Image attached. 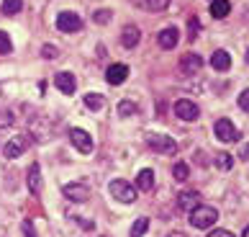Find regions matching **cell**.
<instances>
[{
  "instance_id": "obj_5",
  "label": "cell",
  "mask_w": 249,
  "mask_h": 237,
  "mask_svg": "<svg viewBox=\"0 0 249 237\" xmlns=\"http://www.w3.org/2000/svg\"><path fill=\"white\" fill-rule=\"evenodd\" d=\"M175 116L180 118V121H196L200 116V108L196 101H188V98H182V101L175 103Z\"/></svg>"
},
{
  "instance_id": "obj_24",
  "label": "cell",
  "mask_w": 249,
  "mask_h": 237,
  "mask_svg": "<svg viewBox=\"0 0 249 237\" xmlns=\"http://www.w3.org/2000/svg\"><path fill=\"white\" fill-rule=\"evenodd\" d=\"M149 230V219L146 217H139V219L134 222V227H131V235L128 237H144V232Z\"/></svg>"
},
{
  "instance_id": "obj_13",
  "label": "cell",
  "mask_w": 249,
  "mask_h": 237,
  "mask_svg": "<svg viewBox=\"0 0 249 237\" xmlns=\"http://www.w3.org/2000/svg\"><path fill=\"white\" fill-rule=\"evenodd\" d=\"M142 39V31H139V26H134V23H126L124 26V31H121V44L126 49H134L136 44H139Z\"/></svg>"
},
{
  "instance_id": "obj_20",
  "label": "cell",
  "mask_w": 249,
  "mask_h": 237,
  "mask_svg": "<svg viewBox=\"0 0 249 237\" xmlns=\"http://www.w3.org/2000/svg\"><path fill=\"white\" fill-rule=\"evenodd\" d=\"M136 5H142L144 11H152V13H162L170 8V0H134Z\"/></svg>"
},
{
  "instance_id": "obj_32",
  "label": "cell",
  "mask_w": 249,
  "mask_h": 237,
  "mask_svg": "<svg viewBox=\"0 0 249 237\" xmlns=\"http://www.w3.org/2000/svg\"><path fill=\"white\" fill-rule=\"evenodd\" d=\"M239 108H242V111H247V114H249V88H247V90H242V93H239Z\"/></svg>"
},
{
  "instance_id": "obj_14",
  "label": "cell",
  "mask_w": 249,
  "mask_h": 237,
  "mask_svg": "<svg viewBox=\"0 0 249 237\" xmlns=\"http://www.w3.org/2000/svg\"><path fill=\"white\" fill-rule=\"evenodd\" d=\"M26 183H29V191L34 196H41V168H39V162H31L29 176H26Z\"/></svg>"
},
{
  "instance_id": "obj_36",
  "label": "cell",
  "mask_w": 249,
  "mask_h": 237,
  "mask_svg": "<svg viewBox=\"0 0 249 237\" xmlns=\"http://www.w3.org/2000/svg\"><path fill=\"white\" fill-rule=\"evenodd\" d=\"M239 158H242V160H249V144H244V147H242V152H239Z\"/></svg>"
},
{
  "instance_id": "obj_18",
  "label": "cell",
  "mask_w": 249,
  "mask_h": 237,
  "mask_svg": "<svg viewBox=\"0 0 249 237\" xmlns=\"http://www.w3.org/2000/svg\"><path fill=\"white\" fill-rule=\"evenodd\" d=\"M154 188V173L149 170V168H144V170H139V176H136V191H152Z\"/></svg>"
},
{
  "instance_id": "obj_10",
  "label": "cell",
  "mask_w": 249,
  "mask_h": 237,
  "mask_svg": "<svg viewBox=\"0 0 249 237\" xmlns=\"http://www.w3.org/2000/svg\"><path fill=\"white\" fill-rule=\"evenodd\" d=\"M180 41V31L175 29V26H167V29H162L157 34V44H160L162 49H175Z\"/></svg>"
},
{
  "instance_id": "obj_28",
  "label": "cell",
  "mask_w": 249,
  "mask_h": 237,
  "mask_svg": "<svg viewBox=\"0 0 249 237\" xmlns=\"http://www.w3.org/2000/svg\"><path fill=\"white\" fill-rule=\"evenodd\" d=\"M13 52V41L5 31H0V54H11Z\"/></svg>"
},
{
  "instance_id": "obj_39",
  "label": "cell",
  "mask_w": 249,
  "mask_h": 237,
  "mask_svg": "<svg viewBox=\"0 0 249 237\" xmlns=\"http://www.w3.org/2000/svg\"><path fill=\"white\" fill-rule=\"evenodd\" d=\"M247 62H249V49H247Z\"/></svg>"
},
{
  "instance_id": "obj_37",
  "label": "cell",
  "mask_w": 249,
  "mask_h": 237,
  "mask_svg": "<svg viewBox=\"0 0 249 237\" xmlns=\"http://www.w3.org/2000/svg\"><path fill=\"white\" fill-rule=\"evenodd\" d=\"M167 237H185V235H182V232H172V235H167Z\"/></svg>"
},
{
  "instance_id": "obj_27",
  "label": "cell",
  "mask_w": 249,
  "mask_h": 237,
  "mask_svg": "<svg viewBox=\"0 0 249 237\" xmlns=\"http://www.w3.org/2000/svg\"><path fill=\"white\" fill-rule=\"evenodd\" d=\"M198 34H200V21L193 16V18H188V36H190V41L198 39Z\"/></svg>"
},
{
  "instance_id": "obj_23",
  "label": "cell",
  "mask_w": 249,
  "mask_h": 237,
  "mask_svg": "<svg viewBox=\"0 0 249 237\" xmlns=\"http://www.w3.org/2000/svg\"><path fill=\"white\" fill-rule=\"evenodd\" d=\"M136 111H139V106H136L131 98H124V101L118 103V116H134Z\"/></svg>"
},
{
  "instance_id": "obj_29",
  "label": "cell",
  "mask_w": 249,
  "mask_h": 237,
  "mask_svg": "<svg viewBox=\"0 0 249 237\" xmlns=\"http://www.w3.org/2000/svg\"><path fill=\"white\" fill-rule=\"evenodd\" d=\"M13 124H16L13 114L8 111V108H0V126H3V129H8V126H13Z\"/></svg>"
},
{
  "instance_id": "obj_11",
  "label": "cell",
  "mask_w": 249,
  "mask_h": 237,
  "mask_svg": "<svg viewBox=\"0 0 249 237\" xmlns=\"http://www.w3.org/2000/svg\"><path fill=\"white\" fill-rule=\"evenodd\" d=\"M200 67H203L200 54H196V52L182 54V59H180V70L185 72V75H196V72H200Z\"/></svg>"
},
{
  "instance_id": "obj_9",
  "label": "cell",
  "mask_w": 249,
  "mask_h": 237,
  "mask_svg": "<svg viewBox=\"0 0 249 237\" xmlns=\"http://www.w3.org/2000/svg\"><path fill=\"white\" fill-rule=\"evenodd\" d=\"M57 29L64 31V34H75L82 29V18L77 13H70V11H64L57 16Z\"/></svg>"
},
{
  "instance_id": "obj_7",
  "label": "cell",
  "mask_w": 249,
  "mask_h": 237,
  "mask_svg": "<svg viewBox=\"0 0 249 237\" xmlns=\"http://www.w3.org/2000/svg\"><path fill=\"white\" fill-rule=\"evenodd\" d=\"M62 194L70 198V201H75V204H85L88 198H90V188L85 183H64L62 186Z\"/></svg>"
},
{
  "instance_id": "obj_19",
  "label": "cell",
  "mask_w": 249,
  "mask_h": 237,
  "mask_svg": "<svg viewBox=\"0 0 249 237\" xmlns=\"http://www.w3.org/2000/svg\"><path fill=\"white\" fill-rule=\"evenodd\" d=\"M229 11H231V3H229V0H211V5H208V13L213 18H226Z\"/></svg>"
},
{
  "instance_id": "obj_26",
  "label": "cell",
  "mask_w": 249,
  "mask_h": 237,
  "mask_svg": "<svg viewBox=\"0 0 249 237\" xmlns=\"http://www.w3.org/2000/svg\"><path fill=\"white\" fill-rule=\"evenodd\" d=\"M172 176H175V180H188V176H190V168L185 165V162H175V168H172Z\"/></svg>"
},
{
  "instance_id": "obj_30",
  "label": "cell",
  "mask_w": 249,
  "mask_h": 237,
  "mask_svg": "<svg viewBox=\"0 0 249 237\" xmlns=\"http://www.w3.org/2000/svg\"><path fill=\"white\" fill-rule=\"evenodd\" d=\"M41 57L44 59H57L59 57V49L52 47V44H44V47H41Z\"/></svg>"
},
{
  "instance_id": "obj_25",
  "label": "cell",
  "mask_w": 249,
  "mask_h": 237,
  "mask_svg": "<svg viewBox=\"0 0 249 237\" xmlns=\"http://www.w3.org/2000/svg\"><path fill=\"white\" fill-rule=\"evenodd\" d=\"M216 165L221 168V170H231L234 168V158L229 152H218L216 155Z\"/></svg>"
},
{
  "instance_id": "obj_17",
  "label": "cell",
  "mask_w": 249,
  "mask_h": 237,
  "mask_svg": "<svg viewBox=\"0 0 249 237\" xmlns=\"http://www.w3.org/2000/svg\"><path fill=\"white\" fill-rule=\"evenodd\" d=\"M106 78H108L110 85H121L124 80L128 78V67L126 65H110L108 72H106Z\"/></svg>"
},
{
  "instance_id": "obj_2",
  "label": "cell",
  "mask_w": 249,
  "mask_h": 237,
  "mask_svg": "<svg viewBox=\"0 0 249 237\" xmlns=\"http://www.w3.org/2000/svg\"><path fill=\"white\" fill-rule=\"evenodd\" d=\"M108 191H110V196H113L116 201H121V204H134V201H136V186H131V183H128V180H124V178L110 180Z\"/></svg>"
},
{
  "instance_id": "obj_31",
  "label": "cell",
  "mask_w": 249,
  "mask_h": 237,
  "mask_svg": "<svg viewBox=\"0 0 249 237\" xmlns=\"http://www.w3.org/2000/svg\"><path fill=\"white\" fill-rule=\"evenodd\" d=\"M95 23H100V26H106L108 21H110V18H113V13H110V11H106V8H103V11H95Z\"/></svg>"
},
{
  "instance_id": "obj_12",
  "label": "cell",
  "mask_w": 249,
  "mask_h": 237,
  "mask_svg": "<svg viewBox=\"0 0 249 237\" xmlns=\"http://www.w3.org/2000/svg\"><path fill=\"white\" fill-rule=\"evenodd\" d=\"M54 85H57L64 96H72L77 90V80L72 72H57V78H54Z\"/></svg>"
},
{
  "instance_id": "obj_33",
  "label": "cell",
  "mask_w": 249,
  "mask_h": 237,
  "mask_svg": "<svg viewBox=\"0 0 249 237\" xmlns=\"http://www.w3.org/2000/svg\"><path fill=\"white\" fill-rule=\"evenodd\" d=\"M21 230H23V237H36V230H34V222L31 219H26L21 224Z\"/></svg>"
},
{
  "instance_id": "obj_15",
  "label": "cell",
  "mask_w": 249,
  "mask_h": 237,
  "mask_svg": "<svg viewBox=\"0 0 249 237\" xmlns=\"http://www.w3.org/2000/svg\"><path fill=\"white\" fill-rule=\"evenodd\" d=\"M211 67L218 70V72H226L229 67H231V54H229L226 49H216L213 54H211Z\"/></svg>"
},
{
  "instance_id": "obj_21",
  "label": "cell",
  "mask_w": 249,
  "mask_h": 237,
  "mask_svg": "<svg viewBox=\"0 0 249 237\" xmlns=\"http://www.w3.org/2000/svg\"><path fill=\"white\" fill-rule=\"evenodd\" d=\"M82 101H85V108H90V111H100V108L106 106V98L100 93H88Z\"/></svg>"
},
{
  "instance_id": "obj_8",
  "label": "cell",
  "mask_w": 249,
  "mask_h": 237,
  "mask_svg": "<svg viewBox=\"0 0 249 237\" xmlns=\"http://www.w3.org/2000/svg\"><path fill=\"white\" fill-rule=\"evenodd\" d=\"M26 147H29V137L18 134V137H13V139H8V142H5L3 155H5L8 160H16V158H21V155L26 152Z\"/></svg>"
},
{
  "instance_id": "obj_34",
  "label": "cell",
  "mask_w": 249,
  "mask_h": 237,
  "mask_svg": "<svg viewBox=\"0 0 249 237\" xmlns=\"http://www.w3.org/2000/svg\"><path fill=\"white\" fill-rule=\"evenodd\" d=\"M72 219H77V224L82 227V230H95L93 219H82V217H72Z\"/></svg>"
},
{
  "instance_id": "obj_16",
  "label": "cell",
  "mask_w": 249,
  "mask_h": 237,
  "mask_svg": "<svg viewBox=\"0 0 249 237\" xmlns=\"http://www.w3.org/2000/svg\"><path fill=\"white\" fill-rule=\"evenodd\" d=\"M200 204V194L198 191H182V194L178 196V209H182V212H190L193 206Z\"/></svg>"
},
{
  "instance_id": "obj_3",
  "label": "cell",
  "mask_w": 249,
  "mask_h": 237,
  "mask_svg": "<svg viewBox=\"0 0 249 237\" xmlns=\"http://www.w3.org/2000/svg\"><path fill=\"white\" fill-rule=\"evenodd\" d=\"M146 144H149L154 152H162V155H175L178 152V142L167 134H146Z\"/></svg>"
},
{
  "instance_id": "obj_1",
  "label": "cell",
  "mask_w": 249,
  "mask_h": 237,
  "mask_svg": "<svg viewBox=\"0 0 249 237\" xmlns=\"http://www.w3.org/2000/svg\"><path fill=\"white\" fill-rule=\"evenodd\" d=\"M188 214H190V224L196 227V230H211V227L218 222V209L206 206V204L193 206Z\"/></svg>"
},
{
  "instance_id": "obj_6",
  "label": "cell",
  "mask_w": 249,
  "mask_h": 237,
  "mask_svg": "<svg viewBox=\"0 0 249 237\" xmlns=\"http://www.w3.org/2000/svg\"><path fill=\"white\" fill-rule=\"evenodd\" d=\"M213 132H216V137L221 142H239V137H242L239 129L229 121V118H218V121L213 124Z\"/></svg>"
},
{
  "instance_id": "obj_22",
  "label": "cell",
  "mask_w": 249,
  "mask_h": 237,
  "mask_svg": "<svg viewBox=\"0 0 249 237\" xmlns=\"http://www.w3.org/2000/svg\"><path fill=\"white\" fill-rule=\"evenodd\" d=\"M0 11H3V16H16V13H21V11H23V0H3Z\"/></svg>"
},
{
  "instance_id": "obj_35",
  "label": "cell",
  "mask_w": 249,
  "mask_h": 237,
  "mask_svg": "<svg viewBox=\"0 0 249 237\" xmlns=\"http://www.w3.org/2000/svg\"><path fill=\"white\" fill-rule=\"evenodd\" d=\"M208 237H234V235L229 232V230H211Z\"/></svg>"
},
{
  "instance_id": "obj_38",
  "label": "cell",
  "mask_w": 249,
  "mask_h": 237,
  "mask_svg": "<svg viewBox=\"0 0 249 237\" xmlns=\"http://www.w3.org/2000/svg\"><path fill=\"white\" fill-rule=\"evenodd\" d=\"M242 237H249V227H247V230H244V232H242Z\"/></svg>"
},
{
  "instance_id": "obj_4",
  "label": "cell",
  "mask_w": 249,
  "mask_h": 237,
  "mask_svg": "<svg viewBox=\"0 0 249 237\" xmlns=\"http://www.w3.org/2000/svg\"><path fill=\"white\" fill-rule=\"evenodd\" d=\"M70 142L77 147V152H82V155H90L93 152V147H95V142H93V137H90L85 129H70Z\"/></svg>"
}]
</instances>
